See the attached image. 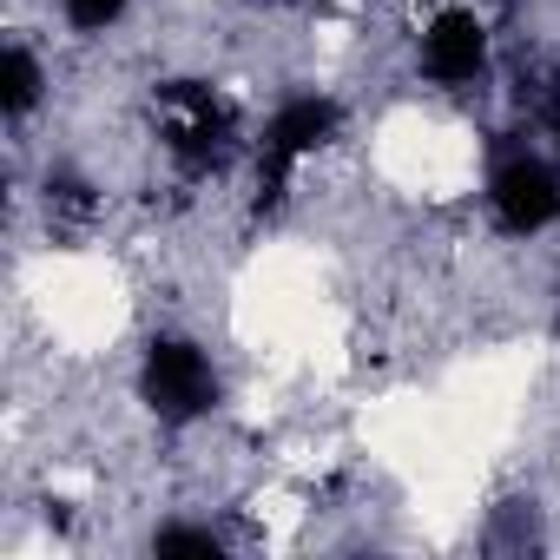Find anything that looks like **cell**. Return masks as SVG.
<instances>
[{
  "mask_svg": "<svg viewBox=\"0 0 560 560\" xmlns=\"http://www.w3.org/2000/svg\"><path fill=\"white\" fill-rule=\"evenodd\" d=\"M343 132V106L324 93H298L270 113L264 139H257V205H284L291 178Z\"/></svg>",
  "mask_w": 560,
  "mask_h": 560,
  "instance_id": "1",
  "label": "cell"
},
{
  "mask_svg": "<svg viewBox=\"0 0 560 560\" xmlns=\"http://www.w3.org/2000/svg\"><path fill=\"white\" fill-rule=\"evenodd\" d=\"M152 106H159V139H165V152H172L178 165L211 172V165L231 159L237 119H231V106H224L205 80H165V86L152 93Z\"/></svg>",
  "mask_w": 560,
  "mask_h": 560,
  "instance_id": "2",
  "label": "cell"
},
{
  "mask_svg": "<svg viewBox=\"0 0 560 560\" xmlns=\"http://www.w3.org/2000/svg\"><path fill=\"white\" fill-rule=\"evenodd\" d=\"M139 396L159 422H198L218 409V370L191 337H152L139 363Z\"/></svg>",
  "mask_w": 560,
  "mask_h": 560,
  "instance_id": "3",
  "label": "cell"
},
{
  "mask_svg": "<svg viewBox=\"0 0 560 560\" xmlns=\"http://www.w3.org/2000/svg\"><path fill=\"white\" fill-rule=\"evenodd\" d=\"M488 211L508 237H534L560 218V172L534 152H514L494 178H488Z\"/></svg>",
  "mask_w": 560,
  "mask_h": 560,
  "instance_id": "4",
  "label": "cell"
},
{
  "mask_svg": "<svg viewBox=\"0 0 560 560\" xmlns=\"http://www.w3.org/2000/svg\"><path fill=\"white\" fill-rule=\"evenodd\" d=\"M481 67H488V21L475 14V0H455L422 34V73L435 86H468L481 80Z\"/></svg>",
  "mask_w": 560,
  "mask_h": 560,
  "instance_id": "5",
  "label": "cell"
},
{
  "mask_svg": "<svg viewBox=\"0 0 560 560\" xmlns=\"http://www.w3.org/2000/svg\"><path fill=\"white\" fill-rule=\"evenodd\" d=\"M40 86H47V80H40V60L14 40L8 54H0V113H8V119L21 126V119L40 106Z\"/></svg>",
  "mask_w": 560,
  "mask_h": 560,
  "instance_id": "6",
  "label": "cell"
},
{
  "mask_svg": "<svg viewBox=\"0 0 560 560\" xmlns=\"http://www.w3.org/2000/svg\"><path fill=\"white\" fill-rule=\"evenodd\" d=\"M60 14H67L73 34H106L126 14V0H60Z\"/></svg>",
  "mask_w": 560,
  "mask_h": 560,
  "instance_id": "7",
  "label": "cell"
},
{
  "mask_svg": "<svg viewBox=\"0 0 560 560\" xmlns=\"http://www.w3.org/2000/svg\"><path fill=\"white\" fill-rule=\"evenodd\" d=\"M152 553H218V534L211 527H159Z\"/></svg>",
  "mask_w": 560,
  "mask_h": 560,
  "instance_id": "8",
  "label": "cell"
},
{
  "mask_svg": "<svg viewBox=\"0 0 560 560\" xmlns=\"http://www.w3.org/2000/svg\"><path fill=\"white\" fill-rule=\"evenodd\" d=\"M534 119H540V126L560 139V73H547V80L534 86Z\"/></svg>",
  "mask_w": 560,
  "mask_h": 560,
  "instance_id": "9",
  "label": "cell"
}]
</instances>
